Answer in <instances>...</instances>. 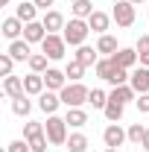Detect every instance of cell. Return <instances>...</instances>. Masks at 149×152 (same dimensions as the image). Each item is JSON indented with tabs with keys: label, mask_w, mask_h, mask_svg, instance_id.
<instances>
[{
	"label": "cell",
	"mask_w": 149,
	"mask_h": 152,
	"mask_svg": "<svg viewBox=\"0 0 149 152\" xmlns=\"http://www.w3.org/2000/svg\"><path fill=\"white\" fill-rule=\"evenodd\" d=\"M93 70H96V76H99L102 82H108L111 88H117V85H129V79H131V70L120 67L111 56H102L96 64H93Z\"/></svg>",
	"instance_id": "cell-1"
},
{
	"label": "cell",
	"mask_w": 149,
	"mask_h": 152,
	"mask_svg": "<svg viewBox=\"0 0 149 152\" xmlns=\"http://www.w3.org/2000/svg\"><path fill=\"white\" fill-rule=\"evenodd\" d=\"M88 94H91V88H85L82 82H67V85L58 91L64 108H82V105L88 102Z\"/></svg>",
	"instance_id": "cell-2"
},
{
	"label": "cell",
	"mask_w": 149,
	"mask_h": 152,
	"mask_svg": "<svg viewBox=\"0 0 149 152\" xmlns=\"http://www.w3.org/2000/svg\"><path fill=\"white\" fill-rule=\"evenodd\" d=\"M88 32H91V26H88L85 18H70L67 23H64V29H61L67 47H82V44L88 41Z\"/></svg>",
	"instance_id": "cell-3"
},
{
	"label": "cell",
	"mask_w": 149,
	"mask_h": 152,
	"mask_svg": "<svg viewBox=\"0 0 149 152\" xmlns=\"http://www.w3.org/2000/svg\"><path fill=\"white\" fill-rule=\"evenodd\" d=\"M44 132H47V140L50 146H64L67 143V120L58 117V114H47V123H44Z\"/></svg>",
	"instance_id": "cell-4"
},
{
	"label": "cell",
	"mask_w": 149,
	"mask_h": 152,
	"mask_svg": "<svg viewBox=\"0 0 149 152\" xmlns=\"http://www.w3.org/2000/svg\"><path fill=\"white\" fill-rule=\"evenodd\" d=\"M41 53L50 58V61H58V58H64L67 53V41L61 32H47V38L41 41Z\"/></svg>",
	"instance_id": "cell-5"
},
{
	"label": "cell",
	"mask_w": 149,
	"mask_h": 152,
	"mask_svg": "<svg viewBox=\"0 0 149 152\" xmlns=\"http://www.w3.org/2000/svg\"><path fill=\"white\" fill-rule=\"evenodd\" d=\"M111 18H114V23H117V26L129 29L131 23H134V3H131V0H120V3H114Z\"/></svg>",
	"instance_id": "cell-6"
},
{
	"label": "cell",
	"mask_w": 149,
	"mask_h": 152,
	"mask_svg": "<svg viewBox=\"0 0 149 152\" xmlns=\"http://www.w3.org/2000/svg\"><path fill=\"white\" fill-rule=\"evenodd\" d=\"M102 140H105V146L117 149V146H123V143L129 140V132H126L120 123H108V126H105V132H102Z\"/></svg>",
	"instance_id": "cell-7"
},
{
	"label": "cell",
	"mask_w": 149,
	"mask_h": 152,
	"mask_svg": "<svg viewBox=\"0 0 149 152\" xmlns=\"http://www.w3.org/2000/svg\"><path fill=\"white\" fill-rule=\"evenodd\" d=\"M23 26L26 23L18 15H12V18H6L0 23V32H3V38H9V41H18V38H23Z\"/></svg>",
	"instance_id": "cell-8"
},
{
	"label": "cell",
	"mask_w": 149,
	"mask_h": 152,
	"mask_svg": "<svg viewBox=\"0 0 149 152\" xmlns=\"http://www.w3.org/2000/svg\"><path fill=\"white\" fill-rule=\"evenodd\" d=\"M111 58L120 64V67H126V70H134V67L140 64V58H137V50H134V47H120Z\"/></svg>",
	"instance_id": "cell-9"
},
{
	"label": "cell",
	"mask_w": 149,
	"mask_h": 152,
	"mask_svg": "<svg viewBox=\"0 0 149 152\" xmlns=\"http://www.w3.org/2000/svg\"><path fill=\"white\" fill-rule=\"evenodd\" d=\"M32 44L26 41V38H18V41H9V47H6V53L15 58V61H29L32 56V50H29Z\"/></svg>",
	"instance_id": "cell-10"
},
{
	"label": "cell",
	"mask_w": 149,
	"mask_h": 152,
	"mask_svg": "<svg viewBox=\"0 0 149 152\" xmlns=\"http://www.w3.org/2000/svg\"><path fill=\"white\" fill-rule=\"evenodd\" d=\"M129 85L137 91V94H149V67H143V64H137L134 70H131V79Z\"/></svg>",
	"instance_id": "cell-11"
},
{
	"label": "cell",
	"mask_w": 149,
	"mask_h": 152,
	"mask_svg": "<svg viewBox=\"0 0 149 152\" xmlns=\"http://www.w3.org/2000/svg\"><path fill=\"white\" fill-rule=\"evenodd\" d=\"M23 91L29 96H41L47 91V82H44V73H29L23 76Z\"/></svg>",
	"instance_id": "cell-12"
},
{
	"label": "cell",
	"mask_w": 149,
	"mask_h": 152,
	"mask_svg": "<svg viewBox=\"0 0 149 152\" xmlns=\"http://www.w3.org/2000/svg\"><path fill=\"white\" fill-rule=\"evenodd\" d=\"M111 15H105V12H99V9H96V12H93L91 18H88V26H91V32H96V35H105V32H108V26H111Z\"/></svg>",
	"instance_id": "cell-13"
},
{
	"label": "cell",
	"mask_w": 149,
	"mask_h": 152,
	"mask_svg": "<svg viewBox=\"0 0 149 152\" xmlns=\"http://www.w3.org/2000/svg\"><path fill=\"white\" fill-rule=\"evenodd\" d=\"M58 105H61V96H58V91H44V94L38 96V108L44 114H56Z\"/></svg>",
	"instance_id": "cell-14"
},
{
	"label": "cell",
	"mask_w": 149,
	"mask_h": 152,
	"mask_svg": "<svg viewBox=\"0 0 149 152\" xmlns=\"http://www.w3.org/2000/svg\"><path fill=\"white\" fill-rule=\"evenodd\" d=\"M41 23H44V29L47 32H61L64 29V15L61 12H56V9H50V12H44V18H41Z\"/></svg>",
	"instance_id": "cell-15"
},
{
	"label": "cell",
	"mask_w": 149,
	"mask_h": 152,
	"mask_svg": "<svg viewBox=\"0 0 149 152\" xmlns=\"http://www.w3.org/2000/svg\"><path fill=\"white\" fill-rule=\"evenodd\" d=\"M44 82H47V91H61V88L67 85V73L58 70V67H50V70L44 73Z\"/></svg>",
	"instance_id": "cell-16"
},
{
	"label": "cell",
	"mask_w": 149,
	"mask_h": 152,
	"mask_svg": "<svg viewBox=\"0 0 149 152\" xmlns=\"http://www.w3.org/2000/svg\"><path fill=\"white\" fill-rule=\"evenodd\" d=\"M3 94L9 96V99H15V96H20V94H26L23 91V79L20 76H3Z\"/></svg>",
	"instance_id": "cell-17"
},
{
	"label": "cell",
	"mask_w": 149,
	"mask_h": 152,
	"mask_svg": "<svg viewBox=\"0 0 149 152\" xmlns=\"http://www.w3.org/2000/svg\"><path fill=\"white\" fill-rule=\"evenodd\" d=\"M23 38H26L29 44H41V41L47 38V29H44V23H41V20H32V23H26V26H23Z\"/></svg>",
	"instance_id": "cell-18"
},
{
	"label": "cell",
	"mask_w": 149,
	"mask_h": 152,
	"mask_svg": "<svg viewBox=\"0 0 149 152\" xmlns=\"http://www.w3.org/2000/svg\"><path fill=\"white\" fill-rule=\"evenodd\" d=\"M73 58L79 61V64L91 67V64H96V61H99V53H96V47H88V44H82V47H76Z\"/></svg>",
	"instance_id": "cell-19"
},
{
	"label": "cell",
	"mask_w": 149,
	"mask_h": 152,
	"mask_svg": "<svg viewBox=\"0 0 149 152\" xmlns=\"http://www.w3.org/2000/svg\"><path fill=\"white\" fill-rule=\"evenodd\" d=\"M15 15H18L23 23H32V20H38V6L32 3V0H23V3H18V9H15Z\"/></svg>",
	"instance_id": "cell-20"
},
{
	"label": "cell",
	"mask_w": 149,
	"mask_h": 152,
	"mask_svg": "<svg viewBox=\"0 0 149 152\" xmlns=\"http://www.w3.org/2000/svg\"><path fill=\"white\" fill-rule=\"evenodd\" d=\"M123 111H126V105L108 96V105L102 108V114H105V120H108V123H120V120H123Z\"/></svg>",
	"instance_id": "cell-21"
},
{
	"label": "cell",
	"mask_w": 149,
	"mask_h": 152,
	"mask_svg": "<svg viewBox=\"0 0 149 152\" xmlns=\"http://www.w3.org/2000/svg\"><path fill=\"white\" fill-rule=\"evenodd\" d=\"M111 99H117V102H123V105H126V102H134V99H137V91H134V88H131V85H117V88H114L111 94Z\"/></svg>",
	"instance_id": "cell-22"
},
{
	"label": "cell",
	"mask_w": 149,
	"mask_h": 152,
	"mask_svg": "<svg viewBox=\"0 0 149 152\" xmlns=\"http://www.w3.org/2000/svg\"><path fill=\"white\" fill-rule=\"evenodd\" d=\"M117 50H120V47H117V38H114V35L105 32V35L96 38V53H102V56H114Z\"/></svg>",
	"instance_id": "cell-23"
},
{
	"label": "cell",
	"mask_w": 149,
	"mask_h": 152,
	"mask_svg": "<svg viewBox=\"0 0 149 152\" xmlns=\"http://www.w3.org/2000/svg\"><path fill=\"white\" fill-rule=\"evenodd\" d=\"M64 120H67L70 129H82V126L88 123V111H85V108H67Z\"/></svg>",
	"instance_id": "cell-24"
},
{
	"label": "cell",
	"mask_w": 149,
	"mask_h": 152,
	"mask_svg": "<svg viewBox=\"0 0 149 152\" xmlns=\"http://www.w3.org/2000/svg\"><path fill=\"white\" fill-rule=\"evenodd\" d=\"M70 6H73V18H85V20H88V18L93 15V12H96L91 0H73Z\"/></svg>",
	"instance_id": "cell-25"
},
{
	"label": "cell",
	"mask_w": 149,
	"mask_h": 152,
	"mask_svg": "<svg viewBox=\"0 0 149 152\" xmlns=\"http://www.w3.org/2000/svg\"><path fill=\"white\" fill-rule=\"evenodd\" d=\"M26 96H29V94H20V96L12 99V111L18 114V117H29V111H32V102H29Z\"/></svg>",
	"instance_id": "cell-26"
},
{
	"label": "cell",
	"mask_w": 149,
	"mask_h": 152,
	"mask_svg": "<svg viewBox=\"0 0 149 152\" xmlns=\"http://www.w3.org/2000/svg\"><path fill=\"white\" fill-rule=\"evenodd\" d=\"M64 146H67V152H85V149H88V137H85L82 132H73L70 137H67Z\"/></svg>",
	"instance_id": "cell-27"
},
{
	"label": "cell",
	"mask_w": 149,
	"mask_h": 152,
	"mask_svg": "<svg viewBox=\"0 0 149 152\" xmlns=\"http://www.w3.org/2000/svg\"><path fill=\"white\" fill-rule=\"evenodd\" d=\"M88 105H93V108H105L108 105V94L102 91V88H91V94H88Z\"/></svg>",
	"instance_id": "cell-28"
},
{
	"label": "cell",
	"mask_w": 149,
	"mask_h": 152,
	"mask_svg": "<svg viewBox=\"0 0 149 152\" xmlns=\"http://www.w3.org/2000/svg\"><path fill=\"white\" fill-rule=\"evenodd\" d=\"M64 73H67V82H82V76H85V64H79L76 58H70L67 67H64Z\"/></svg>",
	"instance_id": "cell-29"
},
{
	"label": "cell",
	"mask_w": 149,
	"mask_h": 152,
	"mask_svg": "<svg viewBox=\"0 0 149 152\" xmlns=\"http://www.w3.org/2000/svg\"><path fill=\"white\" fill-rule=\"evenodd\" d=\"M26 64H29V70H32V73H47V70H50V67H47V56H44V53H32Z\"/></svg>",
	"instance_id": "cell-30"
},
{
	"label": "cell",
	"mask_w": 149,
	"mask_h": 152,
	"mask_svg": "<svg viewBox=\"0 0 149 152\" xmlns=\"http://www.w3.org/2000/svg\"><path fill=\"white\" fill-rule=\"evenodd\" d=\"M134 50H137V58H140V64H143V67H149V35H140V38H137Z\"/></svg>",
	"instance_id": "cell-31"
},
{
	"label": "cell",
	"mask_w": 149,
	"mask_h": 152,
	"mask_svg": "<svg viewBox=\"0 0 149 152\" xmlns=\"http://www.w3.org/2000/svg\"><path fill=\"white\" fill-rule=\"evenodd\" d=\"M126 132H129V143H137V146H140V143H143V134H146V126H140V123H131Z\"/></svg>",
	"instance_id": "cell-32"
},
{
	"label": "cell",
	"mask_w": 149,
	"mask_h": 152,
	"mask_svg": "<svg viewBox=\"0 0 149 152\" xmlns=\"http://www.w3.org/2000/svg\"><path fill=\"white\" fill-rule=\"evenodd\" d=\"M35 134H44V123L26 120V123H23V140H29V137H35Z\"/></svg>",
	"instance_id": "cell-33"
},
{
	"label": "cell",
	"mask_w": 149,
	"mask_h": 152,
	"mask_svg": "<svg viewBox=\"0 0 149 152\" xmlns=\"http://www.w3.org/2000/svg\"><path fill=\"white\" fill-rule=\"evenodd\" d=\"M47 146H50L47 132H44V134H35V137H29V149H32V152H47Z\"/></svg>",
	"instance_id": "cell-34"
},
{
	"label": "cell",
	"mask_w": 149,
	"mask_h": 152,
	"mask_svg": "<svg viewBox=\"0 0 149 152\" xmlns=\"http://www.w3.org/2000/svg\"><path fill=\"white\" fill-rule=\"evenodd\" d=\"M12 67H15V58L9 56V53H0V73L12 76Z\"/></svg>",
	"instance_id": "cell-35"
},
{
	"label": "cell",
	"mask_w": 149,
	"mask_h": 152,
	"mask_svg": "<svg viewBox=\"0 0 149 152\" xmlns=\"http://www.w3.org/2000/svg\"><path fill=\"white\" fill-rule=\"evenodd\" d=\"M6 152H32V149H29V140H12Z\"/></svg>",
	"instance_id": "cell-36"
},
{
	"label": "cell",
	"mask_w": 149,
	"mask_h": 152,
	"mask_svg": "<svg viewBox=\"0 0 149 152\" xmlns=\"http://www.w3.org/2000/svg\"><path fill=\"white\" fill-rule=\"evenodd\" d=\"M134 105H137V111H140V114H149V94H137Z\"/></svg>",
	"instance_id": "cell-37"
},
{
	"label": "cell",
	"mask_w": 149,
	"mask_h": 152,
	"mask_svg": "<svg viewBox=\"0 0 149 152\" xmlns=\"http://www.w3.org/2000/svg\"><path fill=\"white\" fill-rule=\"evenodd\" d=\"M32 3H35L38 9H44V12H50V6H53L56 0H32Z\"/></svg>",
	"instance_id": "cell-38"
},
{
	"label": "cell",
	"mask_w": 149,
	"mask_h": 152,
	"mask_svg": "<svg viewBox=\"0 0 149 152\" xmlns=\"http://www.w3.org/2000/svg\"><path fill=\"white\" fill-rule=\"evenodd\" d=\"M140 146H143V149L149 152V129H146V134H143V143H140Z\"/></svg>",
	"instance_id": "cell-39"
},
{
	"label": "cell",
	"mask_w": 149,
	"mask_h": 152,
	"mask_svg": "<svg viewBox=\"0 0 149 152\" xmlns=\"http://www.w3.org/2000/svg\"><path fill=\"white\" fill-rule=\"evenodd\" d=\"M9 3H12V0H0V6H9Z\"/></svg>",
	"instance_id": "cell-40"
},
{
	"label": "cell",
	"mask_w": 149,
	"mask_h": 152,
	"mask_svg": "<svg viewBox=\"0 0 149 152\" xmlns=\"http://www.w3.org/2000/svg\"><path fill=\"white\" fill-rule=\"evenodd\" d=\"M105 152H120V149H111V146H105Z\"/></svg>",
	"instance_id": "cell-41"
},
{
	"label": "cell",
	"mask_w": 149,
	"mask_h": 152,
	"mask_svg": "<svg viewBox=\"0 0 149 152\" xmlns=\"http://www.w3.org/2000/svg\"><path fill=\"white\" fill-rule=\"evenodd\" d=\"M131 3H134V6H137V3H143V0H131Z\"/></svg>",
	"instance_id": "cell-42"
},
{
	"label": "cell",
	"mask_w": 149,
	"mask_h": 152,
	"mask_svg": "<svg viewBox=\"0 0 149 152\" xmlns=\"http://www.w3.org/2000/svg\"><path fill=\"white\" fill-rule=\"evenodd\" d=\"M111 3H120V0H111Z\"/></svg>",
	"instance_id": "cell-43"
}]
</instances>
